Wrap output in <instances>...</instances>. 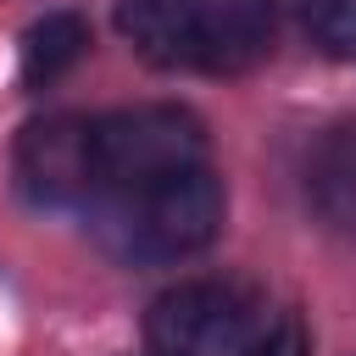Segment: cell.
I'll list each match as a JSON object with an SVG mask.
<instances>
[{
	"mask_svg": "<svg viewBox=\"0 0 356 356\" xmlns=\"http://www.w3.org/2000/svg\"><path fill=\"white\" fill-rule=\"evenodd\" d=\"M111 228H117V245L139 261H184L217 239L222 184L200 161V167H184L134 195H111Z\"/></svg>",
	"mask_w": 356,
	"mask_h": 356,
	"instance_id": "1",
	"label": "cell"
},
{
	"mask_svg": "<svg viewBox=\"0 0 356 356\" xmlns=\"http://www.w3.org/2000/svg\"><path fill=\"white\" fill-rule=\"evenodd\" d=\"M100 195H134L206 161V128L184 106H122L95 122Z\"/></svg>",
	"mask_w": 356,
	"mask_h": 356,
	"instance_id": "2",
	"label": "cell"
},
{
	"mask_svg": "<svg viewBox=\"0 0 356 356\" xmlns=\"http://www.w3.org/2000/svg\"><path fill=\"white\" fill-rule=\"evenodd\" d=\"M145 345H150V356H250V345H256L250 300L217 278L178 284L150 300Z\"/></svg>",
	"mask_w": 356,
	"mask_h": 356,
	"instance_id": "3",
	"label": "cell"
},
{
	"mask_svg": "<svg viewBox=\"0 0 356 356\" xmlns=\"http://www.w3.org/2000/svg\"><path fill=\"white\" fill-rule=\"evenodd\" d=\"M11 172L17 189L33 206H78L89 195H100V161H95V122L56 111V117H33L17 134L11 150Z\"/></svg>",
	"mask_w": 356,
	"mask_h": 356,
	"instance_id": "4",
	"label": "cell"
},
{
	"mask_svg": "<svg viewBox=\"0 0 356 356\" xmlns=\"http://www.w3.org/2000/svg\"><path fill=\"white\" fill-rule=\"evenodd\" d=\"M278 33V0H206L200 6V44L195 67L200 72H250Z\"/></svg>",
	"mask_w": 356,
	"mask_h": 356,
	"instance_id": "5",
	"label": "cell"
},
{
	"mask_svg": "<svg viewBox=\"0 0 356 356\" xmlns=\"http://www.w3.org/2000/svg\"><path fill=\"white\" fill-rule=\"evenodd\" d=\"M206 0H117V33L150 67H195Z\"/></svg>",
	"mask_w": 356,
	"mask_h": 356,
	"instance_id": "6",
	"label": "cell"
},
{
	"mask_svg": "<svg viewBox=\"0 0 356 356\" xmlns=\"http://www.w3.org/2000/svg\"><path fill=\"white\" fill-rule=\"evenodd\" d=\"M306 184H312L323 222H334L339 234H356V128H334L312 150Z\"/></svg>",
	"mask_w": 356,
	"mask_h": 356,
	"instance_id": "7",
	"label": "cell"
},
{
	"mask_svg": "<svg viewBox=\"0 0 356 356\" xmlns=\"http://www.w3.org/2000/svg\"><path fill=\"white\" fill-rule=\"evenodd\" d=\"M89 50V22L78 11H44L22 33V78L28 83H56L67 67H78Z\"/></svg>",
	"mask_w": 356,
	"mask_h": 356,
	"instance_id": "8",
	"label": "cell"
},
{
	"mask_svg": "<svg viewBox=\"0 0 356 356\" xmlns=\"http://www.w3.org/2000/svg\"><path fill=\"white\" fill-rule=\"evenodd\" d=\"M300 22L323 56L334 61L356 56V0H300Z\"/></svg>",
	"mask_w": 356,
	"mask_h": 356,
	"instance_id": "9",
	"label": "cell"
},
{
	"mask_svg": "<svg viewBox=\"0 0 356 356\" xmlns=\"http://www.w3.org/2000/svg\"><path fill=\"white\" fill-rule=\"evenodd\" d=\"M250 356H312V334H306V323L295 312H284L267 334H256Z\"/></svg>",
	"mask_w": 356,
	"mask_h": 356,
	"instance_id": "10",
	"label": "cell"
}]
</instances>
